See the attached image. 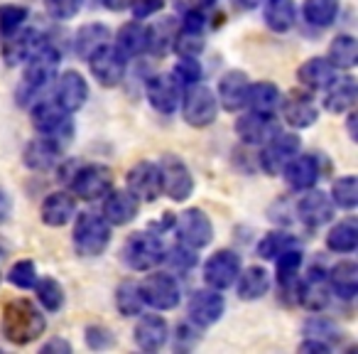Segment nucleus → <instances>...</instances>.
Here are the masks:
<instances>
[{"label": "nucleus", "mask_w": 358, "mask_h": 354, "mask_svg": "<svg viewBox=\"0 0 358 354\" xmlns=\"http://www.w3.org/2000/svg\"><path fill=\"white\" fill-rule=\"evenodd\" d=\"M164 254H167V251H164ZM162 261H167V264L174 266L177 271H189L192 266L196 264V256H194V249H189V246H185V244H179V246H174V249L169 251Z\"/></svg>", "instance_id": "obj_51"}, {"label": "nucleus", "mask_w": 358, "mask_h": 354, "mask_svg": "<svg viewBox=\"0 0 358 354\" xmlns=\"http://www.w3.org/2000/svg\"><path fill=\"white\" fill-rule=\"evenodd\" d=\"M327 283L341 300H353L358 293V266L353 261H338L327 273Z\"/></svg>", "instance_id": "obj_34"}, {"label": "nucleus", "mask_w": 358, "mask_h": 354, "mask_svg": "<svg viewBox=\"0 0 358 354\" xmlns=\"http://www.w3.org/2000/svg\"><path fill=\"white\" fill-rule=\"evenodd\" d=\"M86 62H89L91 76H94L103 89H115V86L125 79V57L120 55L113 45L101 47V50L94 52Z\"/></svg>", "instance_id": "obj_13"}, {"label": "nucleus", "mask_w": 358, "mask_h": 354, "mask_svg": "<svg viewBox=\"0 0 358 354\" xmlns=\"http://www.w3.org/2000/svg\"><path fill=\"white\" fill-rule=\"evenodd\" d=\"M263 20L273 32H289L297 22V6L294 0H265Z\"/></svg>", "instance_id": "obj_35"}, {"label": "nucleus", "mask_w": 358, "mask_h": 354, "mask_svg": "<svg viewBox=\"0 0 358 354\" xmlns=\"http://www.w3.org/2000/svg\"><path fill=\"white\" fill-rule=\"evenodd\" d=\"M115 308H118L120 315L125 318H135V315L143 313L145 308V300L143 293H140V283L135 280H125L115 288Z\"/></svg>", "instance_id": "obj_42"}, {"label": "nucleus", "mask_w": 358, "mask_h": 354, "mask_svg": "<svg viewBox=\"0 0 358 354\" xmlns=\"http://www.w3.org/2000/svg\"><path fill=\"white\" fill-rule=\"evenodd\" d=\"M86 344L91 349H108L113 347V332L103 325H91L86 327Z\"/></svg>", "instance_id": "obj_52"}, {"label": "nucleus", "mask_w": 358, "mask_h": 354, "mask_svg": "<svg viewBox=\"0 0 358 354\" xmlns=\"http://www.w3.org/2000/svg\"><path fill=\"white\" fill-rule=\"evenodd\" d=\"M358 246V222L356 217H343L329 229L327 234V249L338 256L353 254Z\"/></svg>", "instance_id": "obj_32"}, {"label": "nucleus", "mask_w": 358, "mask_h": 354, "mask_svg": "<svg viewBox=\"0 0 358 354\" xmlns=\"http://www.w3.org/2000/svg\"><path fill=\"white\" fill-rule=\"evenodd\" d=\"M47 329V320L42 310L27 298L8 300L3 308V332L13 344H30L42 337Z\"/></svg>", "instance_id": "obj_1"}, {"label": "nucleus", "mask_w": 358, "mask_h": 354, "mask_svg": "<svg viewBox=\"0 0 358 354\" xmlns=\"http://www.w3.org/2000/svg\"><path fill=\"white\" fill-rule=\"evenodd\" d=\"M292 246H297V239H294L292 234H287V231H268V234L263 236V239L258 241V256L265 261H275L282 251L292 249Z\"/></svg>", "instance_id": "obj_45"}, {"label": "nucleus", "mask_w": 358, "mask_h": 354, "mask_svg": "<svg viewBox=\"0 0 358 354\" xmlns=\"http://www.w3.org/2000/svg\"><path fill=\"white\" fill-rule=\"evenodd\" d=\"M101 8H106V11H113V13H118V11H128L130 8V0H96Z\"/></svg>", "instance_id": "obj_56"}, {"label": "nucleus", "mask_w": 358, "mask_h": 354, "mask_svg": "<svg viewBox=\"0 0 358 354\" xmlns=\"http://www.w3.org/2000/svg\"><path fill=\"white\" fill-rule=\"evenodd\" d=\"M113 190V172L110 168L99 163L81 165L71 172V192H74L79 200L96 202L103 200L108 192Z\"/></svg>", "instance_id": "obj_9"}, {"label": "nucleus", "mask_w": 358, "mask_h": 354, "mask_svg": "<svg viewBox=\"0 0 358 354\" xmlns=\"http://www.w3.org/2000/svg\"><path fill=\"white\" fill-rule=\"evenodd\" d=\"M169 74L177 79V84L182 86V89H187V86H192V84H199L204 69H201V64H199L196 57H179L177 64L172 67Z\"/></svg>", "instance_id": "obj_47"}, {"label": "nucleus", "mask_w": 358, "mask_h": 354, "mask_svg": "<svg viewBox=\"0 0 358 354\" xmlns=\"http://www.w3.org/2000/svg\"><path fill=\"white\" fill-rule=\"evenodd\" d=\"M341 0H304L302 15L312 27H329L338 15Z\"/></svg>", "instance_id": "obj_40"}, {"label": "nucleus", "mask_w": 358, "mask_h": 354, "mask_svg": "<svg viewBox=\"0 0 358 354\" xmlns=\"http://www.w3.org/2000/svg\"><path fill=\"white\" fill-rule=\"evenodd\" d=\"M125 190H130L140 202H150L162 197V180H159V165L152 160H140L125 175Z\"/></svg>", "instance_id": "obj_12"}, {"label": "nucleus", "mask_w": 358, "mask_h": 354, "mask_svg": "<svg viewBox=\"0 0 358 354\" xmlns=\"http://www.w3.org/2000/svg\"><path fill=\"white\" fill-rule=\"evenodd\" d=\"M45 42L47 40L37 30H32V27L22 30V27H20L17 32H13V35L6 37V45H3V57H6V62L10 67L25 64V62L30 60V57L35 55V52L40 50Z\"/></svg>", "instance_id": "obj_26"}, {"label": "nucleus", "mask_w": 358, "mask_h": 354, "mask_svg": "<svg viewBox=\"0 0 358 354\" xmlns=\"http://www.w3.org/2000/svg\"><path fill=\"white\" fill-rule=\"evenodd\" d=\"M140 293H143L145 305L162 310V313L174 310L182 300V288H179L177 278L172 273H150L140 283Z\"/></svg>", "instance_id": "obj_10"}, {"label": "nucleus", "mask_w": 358, "mask_h": 354, "mask_svg": "<svg viewBox=\"0 0 358 354\" xmlns=\"http://www.w3.org/2000/svg\"><path fill=\"white\" fill-rule=\"evenodd\" d=\"M177 22L172 18H162L155 25H148V52L150 55L164 57L174 45V35H177Z\"/></svg>", "instance_id": "obj_38"}, {"label": "nucleus", "mask_w": 358, "mask_h": 354, "mask_svg": "<svg viewBox=\"0 0 358 354\" xmlns=\"http://www.w3.org/2000/svg\"><path fill=\"white\" fill-rule=\"evenodd\" d=\"M59 155H62L59 145L40 135V138H32L25 145V150H22V165L35 170V172H47V170H52L62 160Z\"/></svg>", "instance_id": "obj_29"}, {"label": "nucleus", "mask_w": 358, "mask_h": 354, "mask_svg": "<svg viewBox=\"0 0 358 354\" xmlns=\"http://www.w3.org/2000/svg\"><path fill=\"white\" fill-rule=\"evenodd\" d=\"M13 215V200L3 187H0V224H6Z\"/></svg>", "instance_id": "obj_55"}, {"label": "nucleus", "mask_w": 358, "mask_h": 354, "mask_svg": "<svg viewBox=\"0 0 358 354\" xmlns=\"http://www.w3.org/2000/svg\"><path fill=\"white\" fill-rule=\"evenodd\" d=\"M209 3H211V0H209Z\"/></svg>", "instance_id": "obj_60"}, {"label": "nucleus", "mask_w": 358, "mask_h": 354, "mask_svg": "<svg viewBox=\"0 0 358 354\" xmlns=\"http://www.w3.org/2000/svg\"><path fill=\"white\" fill-rule=\"evenodd\" d=\"M236 290H238L241 300H260L270 290V273L263 266H248L241 268L238 278H236Z\"/></svg>", "instance_id": "obj_33"}, {"label": "nucleus", "mask_w": 358, "mask_h": 354, "mask_svg": "<svg viewBox=\"0 0 358 354\" xmlns=\"http://www.w3.org/2000/svg\"><path fill=\"white\" fill-rule=\"evenodd\" d=\"M234 128H236V135H238L243 143L263 145L278 133L280 125H278V121H275V116H263V114H255V111H248V114L236 118Z\"/></svg>", "instance_id": "obj_21"}, {"label": "nucleus", "mask_w": 358, "mask_h": 354, "mask_svg": "<svg viewBox=\"0 0 358 354\" xmlns=\"http://www.w3.org/2000/svg\"><path fill=\"white\" fill-rule=\"evenodd\" d=\"M140 200L130 190H110L103 197V219L110 226H125L138 217Z\"/></svg>", "instance_id": "obj_25"}, {"label": "nucleus", "mask_w": 358, "mask_h": 354, "mask_svg": "<svg viewBox=\"0 0 358 354\" xmlns=\"http://www.w3.org/2000/svg\"><path fill=\"white\" fill-rule=\"evenodd\" d=\"M299 352H314V354H329L331 352V344L322 342V339H314V337H307L302 344H299Z\"/></svg>", "instance_id": "obj_54"}, {"label": "nucleus", "mask_w": 358, "mask_h": 354, "mask_svg": "<svg viewBox=\"0 0 358 354\" xmlns=\"http://www.w3.org/2000/svg\"><path fill=\"white\" fill-rule=\"evenodd\" d=\"M71 241H74V251L81 259L101 256L110 244V224L103 219V215L84 212V215L76 217Z\"/></svg>", "instance_id": "obj_5"}, {"label": "nucleus", "mask_w": 358, "mask_h": 354, "mask_svg": "<svg viewBox=\"0 0 358 354\" xmlns=\"http://www.w3.org/2000/svg\"><path fill=\"white\" fill-rule=\"evenodd\" d=\"M241 273V256L231 249H219L204 264V283L214 290H226Z\"/></svg>", "instance_id": "obj_15"}, {"label": "nucleus", "mask_w": 358, "mask_h": 354, "mask_svg": "<svg viewBox=\"0 0 358 354\" xmlns=\"http://www.w3.org/2000/svg\"><path fill=\"white\" fill-rule=\"evenodd\" d=\"M275 261H278V283L282 288H294L299 268H302V251L292 246V249L282 251Z\"/></svg>", "instance_id": "obj_44"}, {"label": "nucleus", "mask_w": 358, "mask_h": 354, "mask_svg": "<svg viewBox=\"0 0 358 354\" xmlns=\"http://www.w3.org/2000/svg\"><path fill=\"white\" fill-rule=\"evenodd\" d=\"M159 180H162V195L172 202H187L194 195V175L189 165L177 155H162L159 160Z\"/></svg>", "instance_id": "obj_7"}, {"label": "nucleus", "mask_w": 358, "mask_h": 354, "mask_svg": "<svg viewBox=\"0 0 358 354\" xmlns=\"http://www.w3.org/2000/svg\"><path fill=\"white\" fill-rule=\"evenodd\" d=\"M182 118L192 128H209L219 116V101L216 94L206 84H192L182 91Z\"/></svg>", "instance_id": "obj_6"}, {"label": "nucleus", "mask_w": 358, "mask_h": 354, "mask_svg": "<svg viewBox=\"0 0 358 354\" xmlns=\"http://www.w3.org/2000/svg\"><path fill=\"white\" fill-rule=\"evenodd\" d=\"M304 337L322 339V342L329 344V339L341 337V332H338V329L334 327V322H329L327 318H322V315H314V318H309L307 322H304Z\"/></svg>", "instance_id": "obj_49"}, {"label": "nucleus", "mask_w": 358, "mask_h": 354, "mask_svg": "<svg viewBox=\"0 0 358 354\" xmlns=\"http://www.w3.org/2000/svg\"><path fill=\"white\" fill-rule=\"evenodd\" d=\"M164 259V241L162 234L152 229L135 231L125 239L123 249H120V261L128 266L130 271H152L155 266H159Z\"/></svg>", "instance_id": "obj_4"}, {"label": "nucleus", "mask_w": 358, "mask_h": 354, "mask_svg": "<svg viewBox=\"0 0 358 354\" xmlns=\"http://www.w3.org/2000/svg\"><path fill=\"white\" fill-rule=\"evenodd\" d=\"M8 283L10 285H15V288H20V290H30V288H35V283H37V266H35V261H30V259H22V261H15V264L10 266V271H8Z\"/></svg>", "instance_id": "obj_46"}, {"label": "nucleus", "mask_w": 358, "mask_h": 354, "mask_svg": "<svg viewBox=\"0 0 358 354\" xmlns=\"http://www.w3.org/2000/svg\"><path fill=\"white\" fill-rule=\"evenodd\" d=\"M110 40V32L106 25H99V22H89V25H81L76 30L74 37V50L81 60H89L94 52H99L101 47H106Z\"/></svg>", "instance_id": "obj_37"}, {"label": "nucleus", "mask_w": 358, "mask_h": 354, "mask_svg": "<svg viewBox=\"0 0 358 354\" xmlns=\"http://www.w3.org/2000/svg\"><path fill=\"white\" fill-rule=\"evenodd\" d=\"M57 69H59V52L45 42L30 60L25 62V74H22V81L17 86V104L27 106L52 84V79L57 76Z\"/></svg>", "instance_id": "obj_2"}, {"label": "nucleus", "mask_w": 358, "mask_h": 354, "mask_svg": "<svg viewBox=\"0 0 358 354\" xmlns=\"http://www.w3.org/2000/svg\"><path fill=\"white\" fill-rule=\"evenodd\" d=\"M42 352H71V344L64 342V339H52V342H47L45 347H42Z\"/></svg>", "instance_id": "obj_57"}, {"label": "nucleus", "mask_w": 358, "mask_h": 354, "mask_svg": "<svg viewBox=\"0 0 358 354\" xmlns=\"http://www.w3.org/2000/svg\"><path fill=\"white\" fill-rule=\"evenodd\" d=\"M47 13L57 20H71L81 13L84 0H45Z\"/></svg>", "instance_id": "obj_50"}, {"label": "nucleus", "mask_w": 358, "mask_h": 354, "mask_svg": "<svg viewBox=\"0 0 358 354\" xmlns=\"http://www.w3.org/2000/svg\"><path fill=\"white\" fill-rule=\"evenodd\" d=\"M164 8V0H130L128 11L133 13L135 20H148V18L157 15Z\"/></svg>", "instance_id": "obj_53"}, {"label": "nucleus", "mask_w": 358, "mask_h": 354, "mask_svg": "<svg viewBox=\"0 0 358 354\" xmlns=\"http://www.w3.org/2000/svg\"><path fill=\"white\" fill-rule=\"evenodd\" d=\"M76 217V197L71 192H52L45 197L40 207V219L42 224L52 226V229H59L66 226Z\"/></svg>", "instance_id": "obj_27"}, {"label": "nucleus", "mask_w": 358, "mask_h": 354, "mask_svg": "<svg viewBox=\"0 0 358 354\" xmlns=\"http://www.w3.org/2000/svg\"><path fill=\"white\" fill-rule=\"evenodd\" d=\"M248 74L241 69H231L226 72L219 79L216 86V101L224 111L229 114H238L241 109H245V99H248Z\"/></svg>", "instance_id": "obj_20"}, {"label": "nucleus", "mask_w": 358, "mask_h": 354, "mask_svg": "<svg viewBox=\"0 0 358 354\" xmlns=\"http://www.w3.org/2000/svg\"><path fill=\"white\" fill-rule=\"evenodd\" d=\"M182 91L185 89L177 84V79L172 74H155L145 84V94H148L150 106L162 116H169L179 109Z\"/></svg>", "instance_id": "obj_16"}, {"label": "nucleus", "mask_w": 358, "mask_h": 354, "mask_svg": "<svg viewBox=\"0 0 358 354\" xmlns=\"http://www.w3.org/2000/svg\"><path fill=\"white\" fill-rule=\"evenodd\" d=\"M167 337H169V327L162 315L140 313V320L135 322L133 329V339L143 352H159L167 344Z\"/></svg>", "instance_id": "obj_24"}, {"label": "nucleus", "mask_w": 358, "mask_h": 354, "mask_svg": "<svg viewBox=\"0 0 358 354\" xmlns=\"http://www.w3.org/2000/svg\"><path fill=\"white\" fill-rule=\"evenodd\" d=\"M324 91H327V96H324V109H327L329 114L341 116L356 106L358 86H356V79H353L351 74L336 76V79H334Z\"/></svg>", "instance_id": "obj_28"}, {"label": "nucleus", "mask_w": 358, "mask_h": 354, "mask_svg": "<svg viewBox=\"0 0 358 354\" xmlns=\"http://www.w3.org/2000/svg\"><path fill=\"white\" fill-rule=\"evenodd\" d=\"M172 226L179 244L189 246L194 251L206 249L214 241V224H211L209 215L204 210H199V207H189L182 215H177Z\"/></svg>", "instance_id": "obj_8"}, {"label": "nucleus", "mask_w": 358, "mask_h": 354, "mask_svg": "<svg viewBox=\"0 0 358 354\" xmlns=\"http://www.w3.org/2000/svg\"><path fill=\"white\" fill-rule=\"evenodd\" d=\"M356 121H358V116H356V111H346V128H348V138L351 140H358V130H356Z\"/></svg>", "instance_id": "obj_58"}, {"label": "nucleus", "mask_w": 358, "mask_h": 354, "mask_svg": "<svg viewBox=\"0 0 358 354\" xmlns=\"http://www.w3.org/2000/svg\"><path fill=\"white\" fill-rule=\"evenodd\" d=\"M331 202L334 207L338 210H346V212H353L358 205V180L356 175H343L338 177L336 182L331 185Z\"/></svg>", "instance_id": "obj_43"}, {"label": "nucleus", "mask_w": 358, "mask_h": 354, "mask_svg": "<svg viewBox=\"0 0 358 354\" xmlns=\"http://www.w3.org/2000/svg\"><path fill=\"white\" fill-rule=\"evenodd\" d=\"M280 104H282V91L273 81H255V84L248 86L245 106L250 111H255V114L275 116L280 111Z\"/></svg>", "instance_id": "obj_31"}, {"label": "nucleus", "mask_w": 358, "mask_h": 354, "mask_svg": "<svg viewBox=\"0 0 358 354\" xmlns=\"http://www.w3.org/2000/svg\"><path fill=\"white\" fill-rule=\"evenodd\" d=\"M285 180L292 190L304 192V190H312L314 185L319 182L322 177V168H319V160L317 155H307V153H297L282 170Z\"/></svg>", "instance_id": "obj_23"}, {"label": "nucleus", "mask_w": 358, "mask_h": 354, "mask_svg": "<svg viewBox=\"0 0 358 354\" xmlns=\"http://www.w3.org/2000/svg\"><path fill=\"white\" fill-rule=\"evenodd\" d=\"M299 153V138L294 133H278L263 143V150H260V168L268 175H282L285 165Z\"/></svg>", "instance_id": "obj_14"}, {"label": "nucleus", "mask_w": 358, "mask_h": 354, "mask_svg": "<svg viewBox=\"0 0 358 354\" xmlns=\"http://www.w3.org/2000/svg\"><path fill=\"white\" fill-rule=\"evenodd\" d=\"M86 99H89V84L76 69H66L57 76L55 84V101L69 114H76L79 109H84Z\"/></svg>", "instance_id": "obj_19"}, {"label": "nucleus", "mask_w": 358, "mask_h": 354, "mask_svg": "<svg viewBox=\"0 0 358 354\" xmlns=\"http://www.w3.org/2000/svg\"><path fill=\"white\" fill-rule=\"evenodd\" d=\"M327 60L331 62L336 69H353L358 62V45H356V37L353 35H338L334 37V42L329 45V52H327Z\"/></svg>", "instance_id": "obj_39"}, {"label": "nucleus", "mask_w": 358, "mask_h": 354, "mask_svg": "<svg viewBox=\"0 0 358 354\" xmlns=\"http://www.w3.org/2000/svg\"><path fill=\"white\" fill-rule=\"evenodd\" d=\"M115 50L128 60V57H138L143 52H148V25H143L140 20H130L115 35Z\"/></svg>", "instance_id": "obj_36"}, {"label": "nucleus", "mask_w": 358, "mask_h": 354, "mask_svg": "<svg viewBox=\"0 0 358 354\" xmlns=\"http://www.w3.org/2000/svg\"><path fill=\"white\" fill-rule=\"evenodd\" d=\"M336 67L327 57H312L304 64H299L297 79L307 91H324L334 79H336Z\"/></svg>", "instance_id": "obj_30"}, {"label": "nucleus", "mask_w": 358, "mask_h": 354, "mask_svg": "<svg viewBox=\"0 0 358 354\" xmlns=\"http://www.w3.org/2000/svg\"><path fill=\"white\" fill-rule=\"evenodd\" d=\"M294 293H297V303L302 308L312 310V313H322L329 305V295H331V288L327 283V273L322 268H312L302 280L297 278Z\"/></svg>", "instance_id": "obj_18"}, {"label": "nucleus", "mask_w": 358, "mask_h": 354, "mask_svg": "<svg viewBox=\"0 0 358 354\" xmlns=\"http://www.w3.org/2000/svg\"><path fill=\"white\" fill-rule=\"evenodd\" d=\"M334 202L327 192L322 190H304V195L297 202V215L299 222L309 229H319V226L329 224L334 219Z\"/></svg>", "instance_id": "obj_17"}, {"label": "nucleus", "mask_w": 358, "mask_h": 354, "mask_svg": "<svg viewBox=\"0 0 358 354\" xmlns=\"http://www.w3.org/2000/svg\"><path fill=\"white\" fill-rule=\"evenodd\" d=\"M37 303L47 310V313H59L64 308V285L52 275H42L35 283Z\"/></svg>", "instance_id": "obj_41"}, {"label": "nucleus", "mask_w": 358, "mask_h": 354, "mask_svg": "<svg viewBox=\"0 0 358 354\" xmlns=\"http://www.w3.org/2000/svg\"><path fill=\"white\" fill-rule=\"evenodd\" d=\"M32 125L42 138L57 143L62 150L74 140V118L69 111H64L55 99L52 101H37L32 106Z\"/></svg>", "instance_id": "obj_3"}, {"label": "nucleus", "mask_w": 358, "mask_h": 354, "mask_svg": "<svg viewBox=\"0 0 358 354\" xmlns=\"http://www.w3.org/2000/svg\"><path fill=\"white\" fill-rule=\"evenodd\" d=\"M245 3H248V6H258L260 0H245Z\"/></svg>", "instance_id": "obj_59"}, {"label": "nucleus", "mask_w": 358, "mask_h": 354, "mask_svg": "<svg viewBox=\"0 0 358 354\" xmlns=\"http://www.w3.org/2000/svg\"><path fill=\"white\" fill-rule=\"evenodd\" d=\"M226 313V298L224 290H214V288H201L194 290L187 303V315L196 327H211L216 325Z\"/></svg>", "instance_id": "obj_11"}, {"label": "nucleus", "mask_w": 358, "mask_h": 354, "mask_svg": "<svg viewBox=\"0 0 358 354\" xmlns=\"http://www.w3.org/2000/svg\"><path fill=\"white\" fill-rule=\"evenodd\" d=\"M280 111H282L285 123L297 130L309 128L319 118V106L314 104L312 94H307V91H294V94H289V99H282Z\"/></svg>", "instance_id": "obj_22"}, {"label": "nucleus", "mask_w": 358, "mask_h": 354, "mask_svg": "<svg viewBox=\"0 0 358 354\" xmlns=\"http://www.w3.org/2000/svg\"><path fill=\"white\" fill-rule=\"evenodd\" d=\"M27 20V8L22 6H0V32L3 35H13V32H17L22 25H25Z\"/></svg>", "instance_id": "obj_48"}]
</instances>
